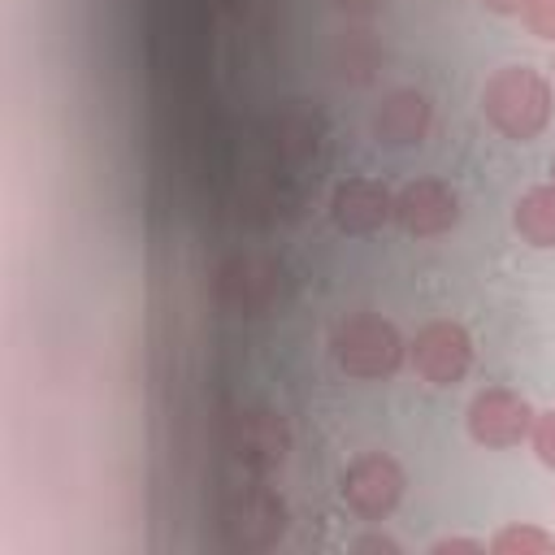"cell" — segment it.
I'll return each instance as SVG.
<instances>
[{
    "label": "cell",
    "mask_w": 555,
    "mask_h": 555,
    "mask_svg": "<svg viewBox=\"0 0 555 555\" xmlns=\"http://www.w3.org/2000/svg\"><path fill=\"white\" fill-rule=\"evenodd\" d=\"M330 225L347 238H364V234H377L382 225L395 221V191L382 182V178H343L334 191H330Z\"/></svg>",
    "instance_id": "10"
},
{
    "label": "cell",
    "mask_w": 555,
    "mask_h": 555,
    "mask_svg": "<svg viewBox=\"0 0 555 555\" xmlns=\"http://www.w3.org/2000/svg\"><path fill=\"white\" fill-rule=\"evenodd\" d=\"M551 186H555V156H551Z\"/></svg>",
    "instance_id": "20"
},
{
    "label": "cell",
    "mask_w": 555,
    "mask_h": 555,
    "mask_svg": "<svg viewBox=\"0 0 555 555\" xmlns=\"http://www.w3.org/2000/svg\"><path fill=\"white\" fill-rule=\"evenodd\" d=\"M529 447H533L538 464L555 468V408H546V412H538V416H533V429H529Z\"/></svg>",
    "instance_id": "16"
},
{
    "label": "cell",
    "mask_w": 555,
    "mask_h": 555,
    "mask_svg": "<svg viewBox=\"0 0 555 555\" xmlns=\"http://www.w3.org/2000/svg\"><path fill=\"white\" fill-rule=\"evenodd\" d=\"M317 143H321V117L308 113L299 100L286 104L282 113H273V121H269V147H273V156H282L286 165H304L317 152Z\"/></svg>",
    "instance_id": "12"
},
{
    "label": "cell",
    "mask_w": 555,
    "mask_h": 555,
    "mask_svg": "<svg viewBox=\"0 0 555 555\" xmlns=\"http://www.w3.org/2000/svg\"><path fill=\"white\" fill-rule=\"evenodd\" d=\"M490 555H546L555 551V533L538 529V525H503L490 542H486Z\"/></svg>",
    "instance_id": "14"
},
{
    "label": "cell",
    "mask_w": 555,
    "mask_h": 555,
    "mask_svg": "<svg viewBox=\"0 0 555 555\" xmlns=\"http://www.w3.org/2000/svg\"><path fill=\"white\" fill-rule=\"evenodd\" d=\"M486 555V542L481 538H438L434 546H429V555Z\"/></svg>",
    "instance_id": "17"
},
{
    "label": "cell",
    "mask_w": 555,
    "mask_h": 555,
    "mask_svg": "<svg viewBox=\"0 0 555 555\" xmlns=\"http://www.w3.org/2000/svg\"><path fill=\"white\" fill-rule=\"evenodd\" d=\"M429 126H434V100L421 87H390L369 117V134L382 147H416L425 143Z\"/></svg>",
    "instance_id": "11"
},
{
    "label": "cell",
    "mask_w": 555,
    "mask_h": 555,
    "mask_svg": "<svg viewBox=\"0 0 555 555\" xmlns=\"http://www.w3.org/2000/svg\"><path fill=\"white\" fill-rule=\"evenodd\" d=\"M212 295L234 317H260L282 295V264L264 251H230L212 273Z\"/></svg>",
    "instance_id": "7"
},
{
    "label": "cell",
    "mask_w": 555,
    "mask_h": 555,
    "mask_svg": "<svg viewBox=\"0 0 555 555\" xmlns=\"http://www.w3.org/2000/svg\"><path fill=\"white\" fill-rule=\"evenodd\" d=\"M473 360H477V343L464 321L434 317L408 338V364L425 386H438V390L460 386L473 373Z\"/></svg>",
    "instance_id": "5"
},
{
    "label": "cell",
    "mask_w": 555,
    "mask_h": 555,
    "mask_svg": "<svg viewBox=\"0 0 555 555\" xmlns=\"http://www.w3.org/2000/svg\"><path fill=\"white\" fill-rule=\"evenodd\" d=\"M551 78H555V56H551Z\"/></svg>",
    "instance_id": "21"
},
{
    "label": "cell",
    "mask_w": 555,
    "mask_h": 555,
    "mask_svg": "<svg viewBox=\"0 0 555 555\" xmlns=\"http://www.w3.org/2000/svg\"><path fill=\"white\" fill-rule=\"evenodd\" d=\"M330 360L351 382H390L408 364V338L382 312H347L330 330Z\"/></svg>",
    "instance_id": "2"
},
{
    "label": "cell",
    "mask_w": 555,
    "mask_h": 555,
    "mask_svg": "<svg viewBox=\"0 0 555 555\" xmlns=\"http://www.w3.org/2000/svg\"><path fill=\"white\" fill-rule=\"evenodd\" d=\"M351 551H390V555H395V551H399V542H395V538H386V533H364V538H356V542H351Z\"/></svg>",
    "instance_id": "18"
},
{
    "label": "cell",
    "mask_w": 555,
    "mask_h": 555,
    "mask_svg": "<svg viewBox=\"0 0 555 555\" xmlns=\"http://www.w3.org/2000/svg\"><path fill=\"white\" fill-rule=\"evenodd\" d=\"M481 117L507 143H533L555 117V87L533 65H503L481 87Z\"/></svg>",
    "instance_id": "1"
},
{
    "label": "cell",
    "mask_w": 555,
    "mask_h": 555,
    "mask_svg": "<svg viewBox=\"0 0 555 555\" xmlns=\"http://www.w3.org/2000/svg\"><path fill=\"white\" fill-rule=\"evenodd\" d=\"M286 529H291L286 499L273 486H264V477L225 490L217 503V533L230 551H243V555L273 551L286 538Z\"/></svg>",
    "instance_id": "3"
},
{
    "label": "cell",
    "mask_w": 555,
    "mask_h": 555,
    "mask_svg": "<svg viewBox=\"0 0 555 555\" xmlns=\"http://www.w3.org/2000/svg\"><path fill=\"white\" fill-rule=\"evenodd\" d=\"M395 225L408 238H438L460 225V191L447 178H412L395 191Z\"/></svg>",
    "instance_id": "9"
},
{
    "label": "cell",
    "mask_w": 555,
    "mask_h": 555,
    "mask_svg": "<svg viewBox=\"0 0 555 555\" xmlns=\"http://www.w3.org/2000/svg\"><path fill=\"white\" fill-rule=\"evenodd\" d=\"M221 442L225 451L251 473V477H269L286 464L291 455V425L282 412L264 408V403H247L234 408L221 425Z\"/></svg>",
    "instance_id": "6"
},
{
    "label": "cell",
    "mask_w": 555,
    "mask_h": 555,
    "mask_svg": "<svg viewBox=\"0 0 555 555\" xmlns=\"http://www.w3.org/2000/svg\"><path fill=\"white\" fill-rule=\"evenodd\" d=\"M403 494H408V473L390 451H364L338 477V499L347 503L351 516H360L369 525L390 520L399 512Z\"/></svg>",
    "instance_id": "4"
},
{
    "label": "cell",
    "mask_w": 555,
    "mask_h": 555,
    "mask_svg": "<svg viewBox=\"0 0 555 555\" xmlns=\"http://www.w3.org/2000/svg\"><path fill=\"white\" fill-rule=\"evenodd\" d=\"M481 9L486 13H499V17H520L525 0H481Z\"/></svg>",
    "instance_id": "19"
},
{
    "label": "cell",
    "mask_w": 555,
    "mask_h": 555,
    "mask_svg": "<svg viewBox=\"0 0 555 555\" xmlns=\"http://www.w3.org/2000/svg\"><path fill=\"white\" fill-rule=\"evenodd\" d=\"M520 22H525V30H529L533 39L555 43V0H525Z\"/></svg>",
    "instance_id": "15"
},
{
    "label": "cell",
    "mask_w": 555,
    "mask_h": 555,
    "mask_svg": "<svg viewBox=\"0 0 555 555\" xmlns=\"http://www.w3.org/2000/svg\"><path fill=\"white\" fill-rule=\"evenodd\" d=\"M533 403L512 386H481L464 408V429L486 451H512L529 442L533 429Z\"/></svg>",
    "instance_id": "8"
},
{
    "label": "cell",
    "mask_w": 555,
    "mask_h": 555,
    "mask_svg": "<svg viewBox=\"0 0 555 555\" xmlns=\"http://www.w3.org/2000/svg\"><path fill=\"white\" fill-rule=\"evenodd\" d=\"M512 230L520 234V243H529L538 251H551L555 247V186L551 182L529 186L512 204Z\"/></svg>",
    "instance_id": "13"
}]
</instances>
